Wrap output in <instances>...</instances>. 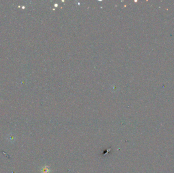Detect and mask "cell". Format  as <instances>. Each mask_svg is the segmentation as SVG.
Masks as SVG:
<instances>
[{"label":"cell","instance_id":"6da1fadb","mask_svg":"<svg viewBox=\"0 0 174 173\" xmlns=\"http://www.w3.org/2000/svg\"><path fill=\"white\" fill-rule=\"evenodd\" d=\"M50 170L49 169L48 166H44L42 168L41 170V173H50Z\"/></svg>","mask_w":174,"mask_h":173}]
</instances>
